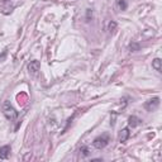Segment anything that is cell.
Masks as SVG:
<instances>
[{
	"label": "cell",
	"instance_id": "52a82bcc",
	"mask_svg": "<svg viewBox=\"0 0 162 162\" xmlns=\"http://www.w3.org/2000/svg\"><path fill=\"white\" fill-rule=\"evenodd\" d=\"M128 124H129V127H132V128L138 127L139 124H142V119L137 118L136 115H132V117L128 118Z\"/></svg>",
	"mask_w": 162,
	"mask_h": 162
},
{
	"label": "cell",
	"instance_id": "7a4b0ae2",
	"mask_svg": "<svg viewBox=\"0 0 162 162\" xmlns=\"http://www.w3.org/2000/svg\"><path fill=\"white\" fill-rule=\"evenodd\" d=\"M109 141H110L109 134L104 133V134H101V136H99V137H96L95 139H94V142H92V146L95 147L96 150H103V148H105V147L108 146V143H109Z\"/></svg>",
	"mask_w": 162,
	"mask_h": 162
},
{
	"label": "cell",
	"instance_id": "ba28073f",
	"mask_svg": "<svg viewBox=\"0 0 162 162\" xmlns=\"http://www.w3.org/2000/svg\"><path fill=\"white\" fill-rule=\"evenodd\" d=\"M161 63H162V61H161L160 58H155V60L152 61V67H153V69H155L157 72H161V71H162Z\"/></svg>",
	"mask_w": 162,
	"mask_h": 162
},
{
	"label": "cell",
	"instance_id": "4fadbf2b",
	"mask_svg": "<svg viewBox=\"0 0 162 162\" xmlns=\"http://www.w3.org/2000/svg\"><path fill=\"white\" fill-rule=\"evenodd\" d=\"M91 19H92V10H91V9H87V10H86V20L90 22Z\"/></svg>",
	"mask_w": 162,
	"mask_h": 162
},
{
	"label": "cell",
	"instance_id": "8fae6325",
	"mask_svg": "<svg viewBox=\"0 0 162 162\" xmlns=\"http://www.w3.org/2000/svg\"><path fill=\"white\" fill-rule=\"evenodd\" d=\"M115 28H117V23H115L114 20H112V22L109 23V25H108V31H109L110 33H113V32L115 31Z\"/></svg>",
	"mask_w": 162,
	"mask_h": 162
},
{
	"label": "cell",
	"instance_id": "7c38bea8",
	"mask_svg": "<svg viewBox=\"0 0 162 162\" xmlns=\"http://www.w3.org/2000/svg\"><path fill=\"white\" fill-rule=\"evenodd\" d=\"M118 6L120 10H126L127 9V3L126 0H118Z\"/></svg>",
	"mask_w": 162,
	"mask_h": 162
},
{
	"label": "cell",
	"instance_id": "9c48e42d",
	"mask_svg": "<svg viewBox=\"0 0 162 162\" xmlns=\"http://www.w3.org/2000/svg\"><path fill=\"white\" fill-rule=\"evenodd\" d=\"M80 152H81V155H83L84 157H89L90 156V150H89V147H86V146H81Z\"/></svg>",
	"mask_w": 162,
	"mask_h": 162
},
{
	"label": "cell",
	"instance_id": "5b68a950",
	"mask_svg": "<svg viewBox=\"0 0 162 162\" xmlns=\"http://www.w3.org/2000/svg\"><path fill=\"white\" fill-rule=\"evenodd\" d=\"M129 136H130L129 128H128V127H127V128H123V129L120 130V133H119V142H120V143H126V142L128 141Z\"/></svg>",
	"mask_w": 162,
	"mask_h": 162
},
{
	"label": "cell",
	"instance_id": "3957f363",
	"mask_svg": "<svg viewBox=\"0 0 162 162\" xmlns=\"http://www.w3.org/2000/svg\"><path fill=\"white\" fill-rule=\"evenodd\" d=\"M158 105H160V98L155 96V98H152V99H150L148 101L144 103V109L147 112H153L158 108Z\"/></svg>",
	"mask_w": 162,
	"mask_h": 162
},
{
	"label": "cell",
	"instance_id": "8992f818",
	"mask_svg": "<svg viewBox=\"0 0 162 162\" xmlns=\"http://www.w3.org/2000/svg\"><path fill=\"white\" fill-rule=\"evenodd\" d=\"M10 152H11V147L9 144L0 147V158H2V160H6L9 157V155H10Z\"/></svg>",
	"mask_w": 162,
	"mask_h": 162
},
{
	"label": "cell",
	"instance_id": "30bf717a",
	"mask_svg": "<svg viewBox=\"0 0 162 162\" xmlns=\"http://www.w3.org/2000/svg\"><path fill=\"white\" fill-rule=\"evenodd\" d=\"M139 48H141V46H139L138 43L132 42V43L129 45V51H130V52H137V51H139Z\"/></svg>",
	"mask_w": 162,
	"mask_h": 162
},
{
	"label": "cell",
	"instance_id": "5bb4252c",
	"mask_svg": "<svg viewBox=\"0 0 162 162\" xmlns=\"http://www.w3.org/2000/svg\"><path fill=\"white\" fill-rule=\"evenodd\" d=\"M6 51H3V53H2V55H0V62H2V61H4V58H5V56H6Z\"/></svg>",
	"mask_w": 162,
	"mask_h": 162
},
{
	"label": "cell",
	"instance_id": "277c9868",
	"mask_svg": "<svg viewBox=\"0 0 162 162\" xmlns=\"http://www.w3.org/2000/svg\"><path fill=\"white\" fill-rule=\"evenodd\" d=\"M39 67H40V63H39V61H37V60H33V61H31V62L28 63V71H29V74H32V75H36V74L39 71Z\"/></svg>",
	"mask_w": 162,
	"mask_h": 162
},
{
	"label": "cell",
	"instance_id": "6da1fadb",
	"mask_svg": "<svg viewBox=\"0 0 162 162\" xmlns=\"http://www.w3.org/2000/svg\"><path fill=\"white\" fill-rule=\"evenodd\" d=\"M3 113H4L5 118L8 120H10V122H14L18 118V115H19V113L14 109V106H13L11 103L8 101V100H5L3 103Z\"/></svg>",
	"mask_w": 162,
	"mask_h": 162
}]
</instances>
